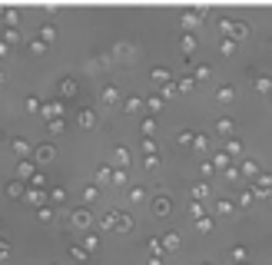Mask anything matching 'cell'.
<instances>
[{"instance_id":"cell-1","label":"cell","mask_w":272,"mask_h":265,"mask_svg":"<svg viewBox=\"0 0 272 265\" xmlns=\"http://www.w3.org/2000/svg\"><path fill=\"white\" fill-rule=\"evenodd\" d=\"M54 159H56V146H50V143H40L37 149H33V163H37V166L54 163Z\"/></svg>"},{"instance_id":"cell-2","label":"cell","mask_w":272,"mask_h":265,"mask_svg":"<svg viewBox=\"0 0 272 265\" xmlns=\"http://www.w3.org/2000/svg\"><path fill=\"white\" fill-rule=\"evenodd\" d=\"M63 113H66V106L60 103V99H54V103H44L40 116H44V120H63Z\"/></svg>"},{"instance_id":"cell-3","label":"cell","mask_w":272,"mask_h":265,"mask_svg":"<svg viewBox=\"0 0 272 265\" xmlns=\"http://www.w3.org/2000/svg\"><path fill=\"white\" fill-rule=\"evenodd\" d=\"M70 222H73V229L83 232V229H90V222H93V212H90V209H76L73 216H70Z\"/></svg>"},{"instance_id":"cell-4","label":"cell","mask_w":272,"mask_h":265,"mask_svg":"<svg viewBox=\"0 0 272 265\" xmlns=\"http://www.w3.org/2000/svg\"><path fill=\"white\" fill-rule=\"evenodd\" d=\"M17 173H20L23 182H30V179L37 176L40 169H37V163H33V159H20V163H17Z\"/></svg>"},{"instance_id":"cell-5","label":"cell","mask_w":272,"mask_h":265,"mask_svg":"<svg viewBox=\"0 0 272 265\" xmlns=\"http://www.w3.org/2000/svg\"><path fill=\"white\" fill-rule=\"evenodd\" d=\"M3 192L10 199H20V196H27V182H23V179H10V182L3 186Z\"/></svg>"},{"instance_id":"cell-6","label":"cell","mask_w":272,"mask_h":265,"mask_svg":"<svg viewBox=\"0 0 272 265\" xmlns=\"http://www.w3.org/2000/svg\"><path fill=\"white\" fill-rule=\"evenodd\" d=\"M10 149H13V156H20V159H30V156H33L30 143H27V139H20V136H17V139H10Z\"/></svg>"},{"instance_id":"cell-7","label":"cell","mask_w":272,"mask_h":265,"mask_svg":"<svg viewBox=\"0 0 272 265\" xmlns=\"http://www.w3.org/2000/svg\"><path fill=\"white\" fill-rule=\"evenodd\" d=\"M100 103H103V106H116V103H120V89L116 87H103L100 89Z\"/></svg>"},{"instance_id":"cell-8","label":"cell","mask_w":272,"mask_h":265,"mask_svg":"<svg viewBox=\"0 0 272 265\" xmlns=\"http://www.w3.org/2000/svg\"><path fill=\"white\" fill-rule=\"evenodd\" d=\"M27 202H30V206H37V209H40V206H47V192L44 189H33V186H27Z\"/></svg>"},{"instance_id":"cell-9","label":"cell","mask_w":272,"mask_h":265,"mask_svg":"<svg viewBox=\"0 0 272 265\" xmlns=\"http://www.w3.org/2000/svg\"><path fill=\"white\" fill-rule=\"evenodd\" d=\"M76 89H80V83L70 80V77H63L60 83H56V93H60V96H76Z\"/></svg>"},{"instance_id":"cell-10","label":"cell","mask_w":272,"mask_h":265,"mask_svg":"<svg viewBox=\"0 0 272 265\" xmlns=\"http://www.w3.org/2000/svg\"><path fill=\"white\" fill-rule=\"evenodd\" d=\"M80 126L83 130H93V126H100V116L93 110H80Z\"/></svg>"},{"instance_id":"cell-11","label":"cell","mask_w":272,"mask_h":265,"mask_svg":"<svg viewBox=\"0 0 272 265\" xmlns=\"http://www.w3.org/2000/svg\"><path fill=\"white\" fill-rule=\"evenodd\" d=\"M113 60H133V46L130 44H113Z\"/></svg>"},{"instance_id":"cell-12","label":"cell","mask_w":272,"mask_h":265,"mask_svg":"<svg viewBox=\"0 0 272 265\" xmlns=\"http://www.w3.org/2000/svg\"><path fill=\"white\" fill-rule=\"evenodd\" d=\"M113 163H116V169H126V166H130V149L116 146V149H113Z\"/></svg>"},{"instance_id":"cell-13","label":"cell","mask_w":272,"mask_h":265,"mask_svg":"<svg viewBox=\"0 0 272 265\" xmlns=\"http://www.w3.org/2000/svg\"><path fill=\"white\" fill-rule=\"evenodd\" d=\"M153 216H169V199H166V196L153 199Z\"/></svg>"},{"instance_id":"cell-14","label":"cell","mask_w":272,"mask_h":265,"mask_svg":"<svg viewBox=\"0 0 272 265\" xmlns=\"http://www.w3.org/2000/svg\"><path fill=\"white\" fill-rule=\"evenodd\" d=\"M133 229V219L126 212H116V232H130Z\"/></svg>"},{"instance_id":"cell-15","label":"cell","mask_w":272,"mask_h":265,"mask_svg":"<svg viewBox=\"0 0 272 265\" xmlns=\"http://www.w3.org/2000/svg\"><path fill=\"white\" fill-rule=\"evenodd\" d=\"M100 242H103V239H100V235H93V232H90V235H83V249H87V252H97Z\"/></svg>"},{"instance_id":"cell-16","label":"cell","mask_w":272,"mask_h":265,"mask_svg":"<svg viewBox=\"0 0 272 265\" xmlns=\"http://www.w3.org/2000/svg\"><path fill=\"white\" fill-rule=\"evenodd\" d=\"M163 249H166V252H176V249H179V235H176V232L163 235Z\"/></svg>"},{"instance_id":"cell-17","label":"cell","mask_w":272,"mask_h":265,"mask_svg":"<svg viewBox=\"0 0 272 265\" xmlns=\"http://www.w3.org/2000/svg\"><path fill=\"white\" fill-rule=\"evenodd\" d=\"M47 50H50V44H44L40 37H37V40H30V53H33V56H44Z\"/></svg>"},{"instance_id":"cell-18","label":"cell","mask_w":272,"mask_h":265,"mask_svg":"<svg viewBox=\"0 0 272 265\" xmlns=\"http://www.w3.org/2000/svg\"><path fill=\"white\" fill-rule=\"evenodd\" d=\"M47 130L54 132V136H60V132L66 130V116H63V120H47Z\"/></svg>"},{"instance_id":"cell-19","label":"cell","mask_w":272,"mask_h":265,"mask_svg":"<svg viewBox=\"0 0 272 265\" xmlns=\"http://www.w3.org/2000/svg\"><path fill=\"white\" fill-rule=\"evenodd\" d=\"M3 44L17 46V44H20V30H10V27H7V30H3Z\"/></svg>"},{"instance_id":"cell-20","label":"cell","mask_w":272,"mask_h":265,"mask_svg":"<svg viewBox=\"0 0 272 265\" xmlns=\"http://www.w3.org/2000/svg\"><path fill=\"white\" fill-rule=\"evenodd\" d=\"M109 63H113V56H93L90 60V70H107Z\"/></svg>"},{"instance_id":"cell-21","label":"cell","mask_w":272,"mask_h":265,"mask_svg":"<svg viewBox=\"0 0 272 265\" xmlns=\"http://www.w3.org/2000/svg\"><path fill=\"white\" fill-rule=\"evenodd\" d=\"M3 20H7V27H10V30H17V23H20V13L13 10V7H7V13H3Z\"/></svg>"},{"instance_id":"cell-22","label":"cell","mask_w":272,"mask_h":265,"mask_svg":"<svg viewBox=\"0 0 272 265\" xmlns=\"http://www.w3.org/2000/svg\"><path fill=\"white\" fill-rule=\"evenodd\" d=\"M40 40H44V44H54V40H56V27H50V23L40 27Z\"/></svg>"},{"instance_id":"cell-23","label":"cell","mask_w":272,"mask_h":265,"mask_svg":"<svg viewBox=\"0 0 272 265\" xmlns=\"http://www.w3.org/2000/svg\"><path fill=\"white\" fill-rule=\"evenodd\" d=\"M97 182L100 186H103V182H113V169H109V166H100L97 169Z\"/></svg>"},{"instance_id":"cell-24","label":"cell","mask_w":272,"mask_h":265,"mask_svg":"<svg viewBox=\"0 0 272 265\" xmlns=\"http://www.w3.org/2000/svg\"><path fill=\"white\" fill-rule=\"evenodd\" d=\"M23 110H27V113H40V110H44V103H40L37 96H27V103H23Z\"/></svg>"},{"instance_id":"cell-25","label":"cell","mask_w":272,"mask_h":265,"mask_svg":"<svg viewBox=\"0 0 272 265\" xmlns=\"http://www.w3.org/2000/svg\"><path fill=\"white\" fill-rule=\"evenodd\" d=\"M140 106H143V99H140V96H126V103H123V110H126V113H136Z\"/></svg>"},{"instance_id":"cell-26","label":"cell","mask_w":272,"mask_h":265,"mask_svg":"<svg viewBox=\"0 0 272 265\" xmlns=\"http://www.w3.org/2000/svg\"><path fill=\"white\" fill-rule=\"evenodd\" d=\"M113 182H116V186H126V182H130V173H126V169H113Z\"/></svg>"},{"instance_id":"cell-27","label":"cell","mask_w":272,"mask_h":265,"mask_svg":"<svg viewBox=\"0 0 272 265\" xmlns=\"http://www.w3.org/2000/svg\"><path fill=\"white\" fill-rule=\"evenodd\" d=\"M100 225H103V229H116V212H103Z\"/></svg>"},{"instance_id":"cell-28","label":"cell","mask_w":272,"mask_h":265,"mask_svg":"<svg viewBox=\"0 0 272 265\" xmlns=\"http://www.w3.org/2000/svg\"><path fill=\"white\" fill-rule=\"evenodd\" d=\"M70 255H73L76 262H87V259H90V252L83 249V245H73V249H70Z\"/></svg>"},{"instance_id":"cell-29","label":"cell","mask_w":272,"mask_h":265,"mask_svg":"<svg viewBox=\"0 0 272 265\" xmlns=\"http://www.w3.org/2000/svg\"><path fill=\"white\" fill-rule=\"evenodd\" d=\"M37 216H40V222H54V206H40Z\"/></svg>"},{"instance_id":"cell-30","label":"cell","mask_w":272,"mask_h":265,"mask_svg":"<svg viewBox=\"0 0 272 265\" xmlns=\"http://www.w3.org/2000/svg\"><path fill=\"white\" fill-rule=\"evenodd\" d=\"M153 80H156V83H169V70L156 66V70H153Z\"/></svg>"},{"instance_id":"cell-31","label":"cell","mask_w":272,"mask_h":265,"mask_svg":"<svg viewBox=\"0 0 272 265\" xmlns=\"http://www.w3.org/2000/svg\"><path fill=\"white\" fill-rule=\"evenodd\" d=\"M179 93V83H163V99H173Z\"/></svg>"},{"instance_id":"cell-32","label":"cell","mask_w":272,"mask_h":265,"mask_svg":"<svg viewBox=\"0 0 272 265\" xmlns=\"http://www.w3.org/2000/svg\"><path fill=\"white\" fill-rule=\"evenodd\" d=\"M50 199H54V202H66V189L63 186H54V189H50Z\"/></svg>"},{"instance_id":"cell-33","label":"cell","mask_w":272,"mask_h":265,"mask_svg":"<svg viewBox=\"0 0 272 265\" xmlns=\"http://www.w3.org/2000/svg\"><path fill=\"white\" fill-rule=\"evenodd\" d=\"M83 199H87V202H97L100 199V186H87L83 189Z\"/></svg>"},{"instance_id":"cell-34","label":"cell","mask_w":272,"mask_h":265,"mask_svg":"<svg viewBox=\"0 0 272 265\" xmlns=\"http://www.w3.org/2000/svg\"><path fill=\"white\" fill-rule=\"evenodd\" d=\"M130 199H133V202H143V199H146V189H143V186H133L130 189Z\"/></svg>"},{"instance_id":"cell-35","label":"cell","mask_w":272,"mask_h":265,"mask_svg":"<svg viewBox=\"0 0 272 265\" xmlns=\"http://www.w3.org/2000/svg\"><path fill=\"white\" fill-rule=\"evenodd\" d=\"M196 23H199V13H183V27H189V30H193Z\"/></svg>"},{"instance_id":"cell-36","label":"cell","mask_w":272,"mask_h":265,"mask_svg":"<svg viewBox=\"0 0 272 265\" xmlns=\"http://www.w3.org/2000/svg\"><path fill=\"white\" fill-rule=\"evenodd\" d=\"M143 153H146V156H156V143H153L150 136H143Z\"/></svg>"},{"instance_id":"cell-37","label":"cell","mask_w":272,"mask_h":265,"mask_svg":"<svg viewBox=\"0 0 272 265\" xmlns=\"http://www.w3.org/2000/svg\"><path fill=\"white\" fill-rule=\"evenodd\" d=\"M27 186H33V189H44V186H47V176H44V173H37V176H33L30 182H27Z\"/></svg>"},{"instance_id":"cell-38","label":"cell","mask_w":272,"mask_h":265,"mask_svg":"<svg viewBox=\"0 0 272 265\" xmlns=\"http://www.w3.org/2000/svg\"><path fill=\"white\" fill-rule=\"evenodd\" d=\"M10 259V245H7V239H0V262H7Z\"/></svg>"},{"instance_id":"cell-39","label":"cell","mask_w":272,"mask_h":265,"mask_svg":"<svg viewBox=\"0 0 272 265\" xmlns=\"http://www.w3.org/2000/svg\"><path fill=\"white\" fill-rule=\"evenodd\" d=\"M143 132H146V136H150V132H156V120H150V116H146V120H143V126H140Z\"/></svg>"},{"instance_id":"cell-40","label":"cell","mask_w":272,"mask_h":265,"mask_svg":"<svg viewBox=\"0 0 272 265\" xmlns=\"http://www.w3.org/2000/svg\"><path fill=\"white\" fill-rule=\"evenodd\" d=\"M146 106H150V110H163V96H150L146 99Z\"/></svg>"},{"instance_id":"cell-41","label":"cell","mask_w":272,"mask_h":265,"mask_svg":"<svg viewBox=\"0 0 272 265\" xmlns=\"http://www.w3.org/2000/svg\"><path fill=\"white\" fill-rule=\"evenodd\" d=\"M150 252L160 255V252H166V249H163V242H160V239H150Z\"/></svg>"},{"instance_id":"cell-42","label":"cell","mask_w":272,"mask_h":265,"mask_svg":"<svg viewBox=\"0 0 272 265\" xmlns=\"http://www.w3.org/2000/svg\"><path fill=\"white\" fill-rule=\"evenodd\" d=\"M183 50L186 53H193V50H196V40H193V37H183Z\"/></svg>"},{"instance_id":"cell-43","label":"cell","mask_w":272,"mask_h":265,"mask_svg":"<svg viewBox=\"0 0 272 265\" xmlns=\"http://www.w3.org/2000/svg\"><path fill=\"white\" fill-rule=\"evenodd\" d=\"M193 139H196V136H193L189 130H183V132H179V143H193Z\"/></svg>"},{"instance_id":"cell-44","label":"cell","mask_w":272,"mask_h":265,"mask_svg":"<svg viewBox=\"0 0 272 265\" xmlns=\"http://www.w3.org/2000/svg\"><path fill=\"white\" fill-rule=\"evenodd\" d=\"M160 166V156H146V169H156Z\"/></svg>"},{"instance_id":"cell-45","label":"cell","mask_w":272,"mask_h":265,"mask_svg":"<svg viewBox=\"0 0 272 265\" xmlns=\"http://www.w3.org/2000/svg\"><path fill=\"white\" fill-rule=\"evenodd\" d=\"M196 229L199 232H209V219H196Z\"/></svg>"},{"instance_id":"cell-46","label":"cell","mask_w":272,"mask_h":265,"mask_svg":"<svg viewBox=\"0 0 272 265\" xmlns=\"http://www.w3.org/2000/svg\"><path fill=\"white\" fill-rule=\"evenodd\" d=\"M7 53H10V46H7L3 40H0V56H7Z\"/></svg>"},{"instance_id":"cell-47","label":"cell","mask_w":272,"mask_h":265,"mask_svg":"<svg viewBox=\"0 0 272 265\" xmlns=\"http://www.w3.org/2000/svg\"><path fill=\"white\" fill-rule=\"evenodd\" d=\"M146 265H163V262H160V255H153V259H150Z\"/></svg>"},{"instance_id":"cell-48","label":"cell","mask_w":272,"mask_h":265,"mask_svg":"<svg viewBox=\"0 0 272 265\" xmlns=\"http://www.w3.org/2000/svg\"><path fill=\"white\" fill-rule=\"evenodd\" d=\"M3 80H7V77H3V73H0V83H3Z\"/></svg>"}]
</instances>
